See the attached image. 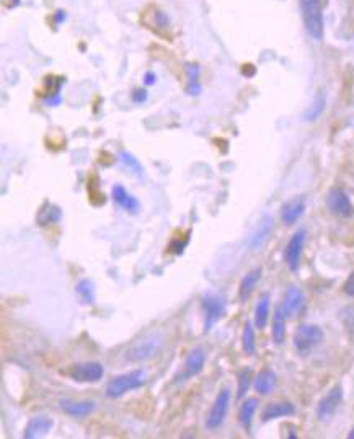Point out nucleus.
Here are the masks:
<instances>
[{
	"mask_svg": "<svg viewBox=\"0 0 354 439\" xmlns=\"http://www.w3.org/2000/svg\"><path fill=\"white\" fill-rule=\"evenodd\" d=\"M147 381V374L144 369H136L132 373L113 377V379L108 382L105 394L108 399H120L127 392L131 390H137L146 384Z\"/></svg>",
	"mask_w": 354,
	"mask_h": 439,
	"instance_id": "obj_1",
	"label": "nucleus"
},
{
	"mask_svg": "<svg viewBox=\"0 0 354 439\" xmlns=\"http://www.w3.org/2000/svg\"><path fill=\"white\" fill-rule=\"evenodd\" d=\"M163 338L160 333H151L144 337L139 342H136L126 351V361L129 363H144V361L152 359L162 350Z\"/></svg>",
	"mask_w": 354,
	"mask_h": 439,
	"instance_id": "obj_2",
	"label": "nucleus"
},
{
	"mask_svg": "<svg viewBox=\"0 0 354 439\" xmlns=\"http://www.w3.org/2000/svg\"><path fill=\"white\" fill-rule=\"evenodd\" d=\"M323 330L319 325L302 323L294 332V346L301 356H307L323 342Z\"/></svg>",
	"mask_w": 354,
	"mask_h": 439,
	"instance_id": "obj_3",
	"label": "nucleus"
},
{
	"mask_svg": "<svg viewBox=\"0 0 354 439\" xmlns=\"http://www.w3.org/2000/svg\"><path fill=\"white\" fill-rule=\"evenodd\" d=\"M302 20L305 30L314 39L323 38V10L322 0H301Z\"/></svg>",
	"mask_w": 354,
	"mask_h": 439,
	"instance_id": "obj_4",
	"label": "nucleus"
},
{
	"mask_svg": "<svg viewBox=\"0 0 354 439\" xmlns=\"http://www.w3.org/2000/svg\"><path fill=\"white\" fill-rule=\"evenodd\" d=\"M201 306L204 311V333H209L214 325L224 317L227 304H225L222 294L208 291L206 294H203Z\"/></svg>",
	"mask_w": 354,
	"mask_h": 439,
	"instance_id": "obj_5",
	"label": "nucleus"
},
{
	"mask_svg": "<svg viewBox=\"0 0 354 439\" xmlns=\"http://www.w3.org/2000/svg\"><path fill=\"white\" fill-rule=\"evenodd\" d=\"M230 407V390L229 389H222L219 392V395L215 397L214 404L209 410V415L206 418V428L209 431H215L219 430L220 426L224 425L225 416H227Z\"/></svg>",
	"mask_w": 354,
	"mask_h": 439,
	"instance_id": "obj_6",
	"label": "nucleus"
},
{
	"mask_svg": "<svg viewBox=\"0 0 354 439\" xmlns=\"http://www.w3.org/2000/svg\"><path fill=\"white\" fill-rule=\"evenodd\" d=\"M327 208L336 218H351L354 214V206L345 190L331 188L327 194Z\"/></svg>",
	"mask_w": 354,
	"mask_h": 439,
	"instance_id": "obj_7",
	"label": "nucleus"
},
{
	"mask_svg": "<svg viewBox=\"0 0 354 439\" xmlns=\"http://www.w3.org/2000/svg\"><path fill=\"white\" fill-rule=\"evenodd\" d=\"M305 237H307V232L304 229H299L294 235L291 237L289 244H287L286 247L284 261L291 271L299 270L302 250H304V244H305Z\"/></svg>",
	"mask_w": 354,
	"mask_h": 439,
	"instance_id": "obj_8",
	"label": "nucleus"
},
{
	"mask_svg": "<svg viewBox=\"0 0 354 439\" xmlns=\"http://www.w3.org/2000/svg\"><path fill=\"white\" fill-rule=\"evenodd\" d=\"M343 402V387L335 385L333 389L328 392L325 397H322L319 405H317V416L320 421H328L330 418L335 415L338 407Z\"/></svg>",
	"mask_w": 354,
	"mask_h": 439,
	"instance_id": "obj_9",
	"label": "nucleus"
},
{
	"mask_svg": "<svg viewBox=\"0 0 354 439\" xmlns=\"http://www.w3.org/2000/svg\"><path fill=\"white\" fill-rule=\"evenodd\" d=\"M283 312L287 319H296L304 312L305 296L297 286H289L284 292V301L281 304Z\"/></svg>",
	"mask_w": 354,
	"mask_h": 439,
	"instance_id": "obj_10",
	"label": "nucleus"
},
{
	"mask_svg": "<svg viewBox=\"0 0 354 439\" xmlns=\"http://www.w3.org/2000/svg\"><path fill=\"white\" fill-rule=\"evenodd\" d=\"M204 364H206V351L203 348H193L189 353L187 354L183 363V369L182 374H179V379L182 381H188L191 377H196L198 374L203 373Z\"/></svg>",
	"mask_w": 354,
	"mask_h": 439,
	"instance_id": "obj_11",
	"label": "nucleus"
},
{
	"mask_svg": "<svg viewBox=\"0 0 354 439\" xmlns=\"http://www.w3.org/2000/svg\"><path fill=\"white\" fill-rule=\"evenodd\" d=\"M69 376L77 382H99L105 376V369L100 363H84L72 366Z\"/></svg>",
	"mask_w": 354,
	"mask_h": 439,
	"instance_id": "obj_12",
	"label": "nucleus"
},
{
	"mask_svg": "<svg viewBox=\"0 0 354 439\" xmlns=\"http://www.w3.org/2000/svg\"><path fill=\"white\" fill-rule=\"evenodd\" d=\"M111 196H113V201H115V203L120 206V208L127 211L129 214L139 213V209H141L139 201H137L134 196H132L125 187H122V185L116 183L111 190Z\"/></svg>",
	"mask_w": 354,
	"mask_h": 439,
	"instance_id": "obj_13",
	"label": "nucleus"
},
{
	"mask_svg": "<svg viewBox=\"0 0 354 439\" xmlns=\"http://www.w3.org/2000/svg\"><path fill=\"white\" fill-rule=\"evenodd\" d=\"M305 213V201L304 198L289 199L287 203L281 206V219L286 225H294Z\"/></svg>",
	"mask_w": 354,
	"mask_h": 439,
	"instance_id": "obj_14",
	"label": "nucleus"
},
{
	"mask_svg": "<svg viewBox=\"0 0 354 439\" xmlns=\"http://www.w3.org/2000/svg\"><path fill=\"white\" fill-rule=\"evenodd\" d=\"M54 421L51 420L49 416L39 415V416H33L32 420L28 421L27 428H25V438L27 439H36V438H43L48 435V433L53 430Z\"/></svg>",
	"mask_w": 354,
	"mask_h": 439,
	"instance_id": "obj_15",
	"label": "nucleus"
},
{
	"mask_svg": "<svg viewBox=\"0 0 354 439\" xmlns=\"http://www.w3.org/2000/svg\"><path fill=\"white\" fill-rule=\"evenodd\" d=\"M95 402L91 400H82V402H74L69 399L61 400V408L63 412L68 413L72 418H85L89 416L90 413L95 412Z\"/></svg>",
	"mask_w": 354,
	"mask_h": 439,
	"instance_id": "obj_16",
	"label": "nucleus"
},
{
	"mask_svg": "<svg viewBox=\"0 0 354 439\" xmlns=\"http://www.w3.org/2000/svg\"><path fill=\"white\" fill-rule=\"evenodd\" d=\"M296 413V407L291 402H276V404H270L265 407L263 413H261V421L268 423L276 418L292 416Z\"/></svg>",
	"mask_w": 354,
	"mask_h": 439,
	"instance_id": "obj_17",
	"label": "nucleus"
},
{
	"mask_svg": "<svg viewBox=\"0 0 354 439\" xmlns=\"http://www.w3.org/2000/svg\"><path fill=\"white\" fill-rule=\"evenodd\" d=\"M261 275H263V270H261V268H255V270L248 271L247 275L244 276V280L239 286V299L240 301L242 302L248 301L250 296L255 291L256 284H258L261 280Z\"/></svg>",
	"mask_w": 354,
	"mask_h": 439,
	"instance_id": "obj_18",
	"label": "nucleus"
},
{
	"mask_svg": "<svg viewBox=\"0 0 354 439\" xmlns=\"http://www.w3.org/2000/svg\"><path fill=\"white\" fill-rule=\"evenodd\" d=\"M270 307H271V297L268 292L261 294L258 299V304L255 307V327L258 330H265L268 325L270 319Z\"/></svg>",
	"mask_w": 354,
	"mask_h": 439,
	"instance_id": "obj_19",
	"label": "nucleus"
},
{
	"mask_svg": "<svg viewBox=\"0 0 354 439\" xmlns=\"http://www.w3.org/2000/svg\"><path fill=\"white\" fill-rule=\"evenodd\" d=\"M276 389V374L271 369H263L255 377V390L261 395H270Z\"/></svg>",
	"mask_w": 354,
	"mask_h": 439,
	"instance_id": "obj_20",
	"label": "nucleus"
},
{
	"mask_svg": "<svg viewBox=\"0 0 354 439\" xmlns=\"http://www.w3.org/2000/svg\"><path fill=\"white\" fill-rule=\"evenodd\" d=\"M286 315L283 312V307H276L274 317H273V330H271V335H273V342L276 345H283L286 340Z\"/></svg>",
	"mask_w": 354,
	"mask_h": 439,
	"instance_id": "obj_21",
	"label": "nucleus"
},
{
	"mask_svg": "<svg viewBox=\"0 0 354 439\" xmlns=\"http://www.w3.org/2000/svg\"><path fill=\"white\" fill-rule=\"evenodd\" d=\"M271 227H273V219H271L270 216H266V218L260 222L258 229H256L255 234L251 235V239H250L251 249H260V247L263 245V242L268 239Z\"/></svg>",
	"mask_w": 354,
	"mask_h": 439,
	"instance_id": "obj_22",
	"label": "nucleus"
},
{
	"mask_svg": "<svg viewBox=\"0 0 354 439\" xmlns=\"http://www.w3.org/2000/svg\"><path fill=\"white\" fill-rule=\"evenodd\" d=\"M256 408H258V399H255V397H250V399L245 400L242 407H240L239 421H240V425L245 428V430H248L250 428Z\"/></svg>",
	"mask_w": 354,
	"mask_h": 439,
	"instance_id": "obj_23",
	"label": "nucleus"
},
{
	"mask_svg": "<svg viewBox=\"0 0 354 439\" xmlns=\"http://www.w3.org/2000/svg\"><path fill=\"white\" fill-rule=\"evenodd\" d=\"M199 75H201V69L198 64H188L187 66V79H188V94L189 95H199L203 87L199 82Z\"/></svg>",
	"mask_w": 354,
	"mask_h": 439,
	"instance_id": "obj_24",
	"label": "nucleus"
},
{
	"mask_svg": "<svg viewBox=\"0 0 354 439\" xmlns=\"http://www.w3.org/2000/svg\"><path fill=\"white\" fill-rule=\"evenodd\" d=\"M75 292L84 304H95V284L91 280H80L75 286Z\"/></svg>",
	"mask_w": 354,
	"mask_h": 439,
	"instance_id": "obj_25",
	"label": "nucleus"
},
{
	"mask_svg": "<svg viewBox=\"0 0 354 439\" xmlns=\"http://www.w3.org/2000/svg\"><path fill=\"white\" fill-rule=\"evenodd\" d=\"M242 346H244V351H245V353H247L248 356H253V354H255V351H256L255 328H253V325H251V322L245 323L244 335H242Z\"/></svg>",
	"mask_w": 354,
	"mask_h": 439,
	"instance_id": "obj_26",
	"label": "nucleus"
},
{
	"mask_svg": "<svg viewBox=\"0 0 354 439\" xmlns=\"http://www.w3.org/2000/svg\"><path fill=\"white\" fill-rule=\"evenodd\" d=\"M61 216H63V211H61L58 206L48 204V209H43L38 216L39 225H49L54 224V222H59Z\"/></svg>",
	"mask_w": 354,
	"mask_h": 439,
	"instance_id": "obj_27",
	"label": "nucleus"
},
{
	"mask_svg": "<svg viewBox=\"0 0 354 439\" xmlns=\"http://www.w3.org/2000/svg\"><path fill=\"white\" fill-rule=\"evenodd\" d=\"M250 384H251V369L250 368L242 369L239 373V377H237V397L239 399H244V397L247 395V392L250 389Z\"/></svg>",
	"mask_w": 354,
	"mask_h": 439,
	"instance_id": "obj_28",
	"label": "nucleus"
},
{
	"mask_svg": "<svg viewBox=\"0 0 354 439\" xmlns=\"http://www.w3.org/2000/svg\"><path fill=\"white\" fill-rule=\"evenodd\" d=\"M152 10V20H153V23L152 25H148V27H151V30H156L157 33H160V30H168V17L163 12H160V10L158 8H156V7H152L151 8Z\"/></svg>",
	"mask_w": 354,
	"mask_h": 439,
	"instance_id": "obj_29",
	"label": "nucleus"
},
{
	"mask_svg": "<svg viewBox=\"0 0 354 439\" xmlns=\"http://www.w3.org/2000/svg\"><path fill=\"white\" fill-rule=\"evenodd\" d=\"M120 159H121V162L126 165V167H129L131 170H134V172L139 175V177H142L144 168H142V165L139 163V160L134 159L129 152H125V151L120 154Z\"/></svg>",
	"mask_w": 354,
	"mask_h": 439,
	"instance_id": "obj_30",
	"label": "nucleus"
},
{
	"mask_svg": "<svg viewBox=\"0 0 354 439\" xmlns=\"http://www.w3.org/2000/svg\"><path fill=\"white\" fill-rule=\"evenodd\" d=\"M323 105H325V100H323V98H322V97H319V100H317V101H315V105H314L315 108H312V111H309V113H307V116H305V118H307V120H309V121H312V120H315V118H317V116H319V115H320V113L323 111Z\"/></svg>",
	"mask_w": 354,
	"mask_h": 439,
	"instance_id": "obj_31",
	"label": "nucleus"
},
{
	"mask_svg": "<svg viewBox=\"0 0 354 439\" xmlns=\"http://www.w3.org/2000/svg\"><path fill=\"white\" fill-rule=\"evenodd\" d=\"M188 240H189V237H188V239H184L183 242H179L178 239H175V240H173L172 244H170V247H168V250H170L172 253H177V255H182L183 250L187 249Z\"/></svg>",
	"mask_w": 354,
	"mask_h": 439,
	"instance_id": "obj_32",
	"label": "nucleus"
},
{
	"mask_svg": "<svg viewBox=\"0 0 354 439\" xmlns=\"http://www.w3.org/2000/svg\"><path fill=\"white\" fill-rule=\"evenodd\" d=\"M343 291H345V294H348V296L354 297V273H351L350 278H348L345 286H343Z\"/></svg>",
	"mask_w": 354,
	"mask_h": 439,
	"instance_id": "obj_33",
	"label": "nucleus"
},
{
	"mask_svg": "<svg viewBox=\"0 0 354 439\" xmlns=\"http://www.w3.org/2000/svg\"><path fill=\"white\" fill-rule=\"evenodd\" d=\"M132 100H134V103H144L147 100V92L146 90H134V94H132Z\"/></svg>",
	"mask_w": 354,
	"mask_h": 439,
	"instance_id": "obj_34",
	"label": "nucleus"
},
{
	"mask_svg": "<svg viewBox=\"0 0 354 439\" xmlns=\"http://www.w3.org/2000/svg\"><path fill=\"white\" fill-rule=\"evenodd\" d=\"M156 74H153V72H147L146 74V77H144V82H146V85H153L156 84Z\"/></svg>",
	"mask_w": 354,
	"mask_h": 439,
	"instance_id": "obj_35",
	"label": "nucleus"
},
{
	"mask_svg": "<svg viewBox=\"0 0 354 439\" xmlns=\"http://www.w3.org/2000/svg\"><path fill=\"white\" fill-rule=\"evenodd\" d=\"M348 438H350V439H354V428H353V430L350 431V435H348Z\"/></svg>",
	"mask_w": 354,
	"mask_h": 439,
	"instance_id": "obj_36",
	"label": "nucleus"
}]
</instances>
